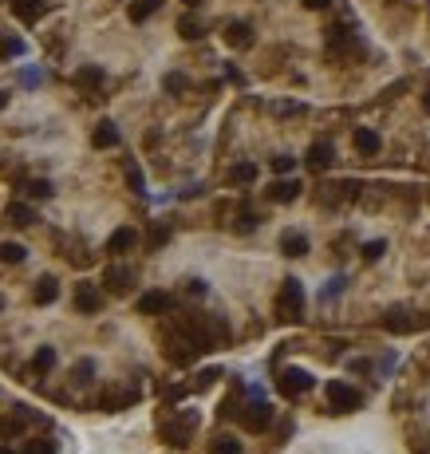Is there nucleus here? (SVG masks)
Masks as SVG:
<instances>
[{"label": "nucleus", "mask_w": 430, "mask_h": 454, "mask_svg": "<svg viewBox=\"0 0 430 454\" xmlns=\"http://www.w3.org/2000/svg\"><path fill=\"white\" fill-rule=\"evenodd\" d=\"M194 430H198V411H178L158 427V435H162V443H170L174 450H182V446H190Z\"/></svg>", "instance_id": "1"}, {"label": "nucleus", "mask_w": 430, "mask_h": 454, "mask_svg": "<svg viewBox=\"0 0 430 454\" xmlns=\"http://www.w3.org/2000/svg\"><path fill=\"white\" fill-rule=\"evenodd\" d=\"M277 320H285V324H300L304 320V289L292 277H288L277 292Z\"/></svg>", "instance_id": "2"}, {"label": "nucleus", "mask_w": 430, "mask_h": 454, "mask_svg": "<svg viewBox=\"0 0 430 454\" xmlns=\"http://www.w3.org/2000/svg\"><path fill=\"white\" fill-rule=\"evenodd\" d=\"M324 395H328V411H336V415H347V411H359L363 407V395L352 383H344V379H328Z\"/></svg>", "instance_id": "3"}, {"label": "nucleus", "mask_w": 430, "mask_h": 454, "mask_svg": "<svg viewBox=\"0 0 430 454\" xmlns=\"http://www.w3.org/2000/svg\"><path fill=\"white\" fill-rule=\"evenodd\" d=\"M237 419H241L245 430H253V435H257V430H269L272 427V407L265 399H253V403H245V407H241Z\"/></svg>", "instance_id": "4"}, {"label": "nucleus", "mask_w": 430, "mask_h": 454, "mask_svg": "<svg viewBox=\"0 0 430 454\" xmlns=\"http://www.w3.org/2000/svg\"><path fill=\"white\" fill-rule=\"evenodd\" d=\"M277 387H280L285 399H300V395L312 391V376L300 371V368H285V371H280V379H277Z\"/></svg>", "instance_id": "5"}, {"label": "nucleus", "mask_w": 430, "mask_h": 454, "mask_svg": "<svg viewBox=\"0 0 430 454\" xmlns=\"http://www.w3.org/2000/svg\"><path fill=\"white\" fill-rule=\"evenodd\" d=\"M28 423H32L28 407H16V411L0 415V443H12V438H20V435L28 430Z\"/></svg>", "instance_id": "6"}, {"label": "nucleus", "mask_w": 430, "mask_h": 454, "mask_svg": "<svg viewBox=\"0 0 430 454\" xmlns=\"http://www.w3.org/2000/svg\"><path fill=\"white\" fill-rule=\"evenodd\" d=\"M103 284H107L111 296H127L130 284H135V273H130L127 265H107L103 269Z\"/></svg>", "instance_id": "7"}, {"label": "nucleus", "mask_w": 430, "mask_h": 454, "mask_svg": "<svg viewBox=\"0 0 430 454\" xmlns=\"http://www.w3.org/2000/svg\"><path fill=\"white\" fill-rule=\"evenodd\" d=\"M130 403H138L135 387H107V391L99 395V411H127Z\"/></svg>", "instance_id": "8"}, {"label": "nucleus", "mask_w": 430, "mask_h": 454, "mask_svg": "<svg viewBox=\"0 0 430 454\" xmlns=\"http://www.w3.org/2000/svg\"><path fill=\"white\" fill-rule=\"evenodd\" d=\"M76 309L83 312V316H95V312L103 309V292L95 289L91 281H79L76 284Z\"/></svg>", "instance_id": "9"}, {"label": "nucleus", "mask_w": 430, "mask_h": 454, "mask_svg": "<svg viewBox=\"0 0 430 454\" xmlns=\"http://www.w3.org/2000/svg\"><path fill=\"white\" fill-rule=\"evenodd\" d=\"M419 324H426V320H414V312H411V309H391L387 316H383V328H387V332H395V336L414 332Z\"/></svg>", "instance_id": "10"}, {"label": "nucleus", "mask_w": 430, "mask_h": 454, "mask_svg": "<svg viewBox=\"0 0 430 454\" xmlns=\"http://www.w3.org/2000/svg\"><path fill=\"white\" fill-rule=\"evenodd\" d=\"M352 146H355V155H363V158H375V155L383 150V138L375 135L372 127H359V130L352 135Z\"/></svg>", "instance_id": "11"}, {"label": "nucleus", "mask_w": 430, "mask_h": 454, "mask_svg": "<svg viewBox=\"0 0 430 454\" xmlns=\"http://www.w3.org/2000/svg\"><path fill=\"white\" fill-rule=\"evenodd\" d=\"M225 43L233 48V52H245V48H253V28L245 24V20H233V24H225Z\"/></svg>", "instance_id": "12"}, {"label": "nucleus", "mask_w": 430, "mask_h": 454, "mask_svg": "<svg viewBox=\"0 0 430 454\" xmlns=\"http://www.w3.org/2000/svg\"><path fill=\"white\" fill-rule=\"evenodd\" d=\"M135 245H138V229H130V225H123V229H115L107 237V253H111V257H123V253H130Z\"/></svg>", "instance_id": "13"}, {"label": "nucleus", "mask_w": 430, "mask_h": 454, "mask_svg": "<svg viewBox=\"0 0 430 454\" xmlns=\"http://www.w3.org/2000/svg\"><path fill=\"white\" fill-rule=\"evenodd\" d=\"M9 9L16 20H24V24H36V20L48 12V0H9Z\"/></svg>", "instance_id": "14"}, {"label": "nucleus", "mask_w": 430, "mask_h": 454, "mask_svg": "<svg viewBox=\"0 0 430 454\" xmlns=\"http://www.w3.org/2000/svg\"><path fill=\"white\" fill-rule=\"evenodd\" d=\"M300 190H304L300 178H277L265 194H269V202H280V206H285V202H296V197H300Z\"/></svg>", "instance_id": "15"}, {"label": "nucleus", "mask_w": 430, "mask_h": 454, "mask_svg": "<svg viewBox=\"0 0 430 454\" xmlns=\"http://www.w3.org/2000/svg\"><path fill=\"white\" fill-rule=\"evenodd\" d=\"M170 304H174L170 292H143L138 296V312L143 316H162V312H170Z\"/></svg>", "instance_id": "16"}, {"label": "nucleus", "mask_w": 430, "mask_h": 454, "mask_svg": "<svg viewBox=\"0 0 430 454\" xmlns=\"http://www.w3.org/2000/svg\"><path fill=\"white\" fill-rule=\"evenodd\" d=\"M71 83H76L79 91H99L103 87V68L99 63H87V68H79L76 76H71Z\"/></svg>", "instance_id": "17"}, {"label": "nucleus", "mask_w": 430, "mask_h": 454, "mask_svg": "<svg viewBox=\"0 0 430 454\" xmlns=\"http://www.w3.org/2000/svg\"><path fill=\"white\" fill-rule=\"evenodd\" d=\"M332 162H336V150H332V143H312V146H308V166H312L316 174L328 170Z\"/></svg>", "instance_id": "18"}, {"label": "nucleus", "mask_w": 430, "mask_h": 454, "mask_svg": "<svg viewBox=\"0 0 430 454\" xmlns=\"http://www.w3.org/2000/svg\"><path fill=\"white\" fill-rule=\"evenodd\" d=\"M280 253H285V257H304V253H308V237L296 229H285L280 233Z\"/></svg>", "instance_id": "19"}, {"label": "nucleus", "mask_w": 430, "mask_h": 454, "mask_svg": "<svg viewBox=\"0 0 430 454\" xmlns=\"http://www.w3.org/2000/svg\"><path fill=\"white\" fill-rule=\"evenodd\" d=\"M91 146L95 150H111V146H118V127L115 123H99V127L91 130Z\"/></svg>", "instance_id": "20"}, {"label": "nucleus", "mask_w": 430, "mask_h": 454, "mask_svg": "<svg viewBox=\"0 0 430 454\" xmlns=\"http://www.w3.org/2000/svg\"><path fill=\"white\" fill-rule=\"evenodd\" d=\"M4 214H9V222H12V225H20V229H28V225L40 222V214H36L32 206H24V202H12V206L4 210Z\"/></svg>", "instance_id": "21"}, {"label": "nucleus", "mask_w": 430, "mask_h": 454, "mask_svg": "<svg viewBox=\"0 0 430 454\" xmlns=\"http://www.w3.org/2000/svg\"><path fill=\"white\" fill-rule=\"evenodd\" d=\"M56 296H59V281L56 277H40L32 289V300L36 304H56Z\"/></svg>", "instance_id": "22"}, {"label": "nucleus", "mask_w": 430, "mask_h": 454, "mask_svg": "<svg viewBox=\"0 0 430 454\" xmlns=\"http://www.w3.org/2000/svg\"><path fill=\"white\" fill-rule=\"evenodd\" d=\"M28 257V249L20 241H0V265H20Z\"/></svg>", "instance_id": "23"}, {"label": "nucleus", "mask_w": 430, "mask_h": 454, "mask_svg": "<svg viewBox=\"0 0 430 454\" xmlns=\"http://www.w3.org/2000/svg\"><path fill=\"white\" fill-rule=\"evenodd\" d=\"M233 186H249V182H257V166L253 162H237V166H229V174H225Z\"/></svg>", "instance_id": "24"}, {"label": "nucleus", "mask_w": 430, "mask_h": 454, "mask_svg": "<svg viewBox=\"0 0 430 454\" xmlns=\"http://www.w3.org/2000/svg\"><path fill=\"white\" fill-rule=\"evenodd\" d=\"M158 9H162V0H130V20L143 24V20H150Z\"/></svg>", "instance_id": "25"}, {"label": "nucleus", "mask_w": 430, "mask_h": 454, "mask_svg": "<svg viewBox=\"0 0 430 454\" xmlns=\"http://www.w3.org/2000/svg\"><path fill=\"white\" fill-rule=\"evenodd\" d=\"M178 32H182V40H202L205 28H202V20H198V16H190V12H186V16L178 20Z\"/></svg>", "instance_id": "26"}, {"label": "nucleus", "mask_w": 430, "mask_h": 454, "mask_svg": "<svg viewBox=\"0 0 430 454\" xmlns=\"http://www.w3.org/2000/svg\"><path fill=\"white\" fill-rule=\"evenodd\" d=\"M51 368H56V348H36V356H32V371L48 376Z\"/></svg>", "instance_id": "27"}, {"label": "nucleus", "mask_w": 430, "mask_h": 454, "mask_svg": "<svg viewBox=\"0 0 430 454\" xmlns=\"http://www.w3.org/2000/svg\"><path fill=\"white\" fill-rule=\"evenodd\" d=\"M91 379H95V363L91 360H79L76 368H71V383H76V387H87Z\"/></svg>", "instance_id": "28"}, {"label": "nucleus", "mask_w": 430, "mask_h": 454, "mask_svg": "<svg viewBox=\"0 0 430 454\" xmlns=\"http://www.w3.org/2000/svg\"><path fill=\"white\" fill-rule=\"evenodd\" d=\"M210 454H241V443H237L233 435H217L210 443Z\"/></svg>", "instance_id": "29"}, {"label": "nucleus", "mask_w": 430, "mask_h": 454, "mask_svg": "<svg viewBox=\"0 0 430 454\" xmlns=\"http://www.w3.org/2000/svg\"><path fill=\"white\" fill-rule=\"evenodd\" d=\"M20 52H24V43L0 32V63H4V60H12V56H20Z\"/></svg>", "instance_id": "30"}, {"label": "nucleus", "mask_w": 430, "mask_h": 454, "mask_svg": "<svg viewBox=\"0 0 430 454\" xmlns=\"http://www.w3.org/2000/svg\"><path fill=\"white\" fill-rule=\"evenodd\" d=\"M170 241V225H150V233H146V249H162Z\"/></svg>", "instance_id": "31"}, {"label": "nucleus", "mask_w": 430, "mask_h": 454, "mask_svg": "<svg viewBox=\"0 0 430 454\" xmlns=\"http://www.w3.org/2000/svg\"><path fill=\"white\" fill-rule=\"evenodd\" d=\"M28 194H32V197H40V202H43V197H51V194H56V186H51V182L48 178H32V182H28Z\"/></svg>", "instance_id": "32"}, {"label": "nucleus", "mask_w": 430, "mask_h": 454, "mask_svg": "<svg viewBox=\"0 0 430 454\" xmlns=\"http://www.w3.org/2000/svg\"><path fill=\"white\" fill-rule=\"evenodd\" d=\"M257 222H261V217H257L253 210H241V214H237V225H233V229H237V233H253V229H257Z\"/></svg>", "instance_id": "33"}, {"label": "nucleus", "mask_w": 430, "mask_h": 454, "mask_svg": "<svg viewBox=\"0 0 430 454\" xmlns=\"http://www.w3.org/2000/svg\"><path fill=\"white\" fill-rule=\"evenodd\" d=\"M162 87H166L170 95H182L186 91V76H182V71H170V76L162 79Z\"/></svg>", "instance_id": "34"}, {"label": "nucleus", "mask_w": 430, "mask_h": 454, "mask_svg": "<svg viewBox=\"0 0 430 454\" xmlns=\"http://www.w3.org/2000/svg\"><path fill=\"white\" fill-rule=\"evenodd\" d=\"M383 253H387V241H367V245H363V261H367V265L379 261Z\"/></svg>", "instance_id": "35"}, {"label": "nucleus", "mask_w": 430, "mask_h": 454, "mask_svg": "<svg viewBox=\"0 0 430 454\" xmlns=\"http://www.w3.org/2000/svg\"><path fill=\"white\" fill-rule=\"evenodd\" d=\"M272 170L285 178V174H292V170H296V158H292V155H277V158H272Z\"/></svg>", "instance_id": "36"}, {"label": "nucleus", "mask_w": 430, "mask_h": 454, "mask_svg": "<svg viewBox=\"0 0 430 454\" xmlns=\"http://www.w3.org/2000/svg\"><path fill=\"white\" fill-rule=\"evenodd\" d=\"M127 186L135 190V194H143L146 178H143V170H138V166H127Z\"/></svg>", "instance_id": "37"}, {"label": "nucleus", "mask_w": 430, "mask_h": 454, "mask_svg": "<svg viewBox=\"0 0 430 454\" xmlns=\"http://www.w3.org/2000/svg\"><path fill=\"white\" fill-rule=\"evenodd\" d=\"M213 379H221V371H217V368H205V371H202V376H198V379H194V387H198V391H205V387H210V383H213Z\"/></svg>", "instance_id": "38"}, {"label": "nucleus", "mask_w": 430, "mask_h": 454, "mask_svg": "<svg viewBox=\"0 0 430 454\" xmlns=\"http://www.w3.org/2000/svg\"><path fill=\"white\" fill-rule=\"evenodd\" d=\"M24 454H56V446H51V443H32Z\"/></svg>", "instance_id": "39"}, {"label": "nucleus", "mask_w": 430, "mask_h": 454, "mask_svg": "<svg viewBox=\"0 0 430 454\" xmlns=\"http://www.w3.org/2000/svg\"><path fill=\"white\" fill-rule=\"evenodd\" d=\"M20 79H24V83L32 87V83H40V79H43V71H40V68H28V71H24V76H20Z\"/></svg>", "instance_id": "40"}, {"label": "nucleus", "mask_w": 430, "mask_h": 454, "mask_svg": "<svg viewBox=\"0 0 430 454\" xmlns=\"http://www.w3.org/2000/svg\"><path fill=\"white\" fill-rule=\"evenodd\" d=\"M186 292L190 296H205V281H186Z\"/></svg>", "instance_id": "41"}, {"label": "nucleus", "mask_w": 430, "mask_h": 454, "mask_svg": "<svg viewBox=\"0 0 430 454\" xmlns=\"http://www.w3.org/2000/svg\"><path fill=\"white\" fill-rule=\"evenodd\" d=\"M347 368H352V371H359V376H367V371H372V360H352Z\"/></svg>", "instance_id": "42"}, {"label": "nucleus", "mask_w": 430, "mask_h": 454, "mask_svg": "<svg viewBox=\"0 0 430 454\" xmlns=\"http://www.w3.org/2000/svg\"><path fill=\"white\" fill-rule=\"evenodd\" d=\"M332 0H304V9H312V12H320V9H328Z\"/></svg>", "instance_id": "43"}, {"label": "nucleus", "mask_w": 430, "mask_h": 454, "mask_svg": "<svg viewBox=\"0 0 430 454\" xmlns=\"http://www.w3.org/2000/svg\"><path fill=\"white\" fill-rule=\"evenodd\" d=\"M422 111L430 115V87H426V91H422Z\"/></svg>", "instance_id": "44"}, {"label": "nucleus", "mask_w": 430, "mask_h": 454, "mask_svg": "<svg viewBox=\"0 0 430 454\" xmlns=\"http://www.w3.org/2000/svg\"><path fill=\"white\" fill-rule=\"evenodd\" d=\"M4 107H9V91H0V111H4Z\"/></svg>", "instance_id": "45"}, {"label": "nucleus", "mask_w": 430, "mask_h": 454, "mask_svg": "<svg viewBox=\"0 0 430 454\" xmlns=\"http://www.w3.org/2000/svg\"><path fill=\"white\" fill-rule=\"evenodd\" d=\"M0 454H12V450H9V446H0Z\"/></svg>", "instance_id": "46"}, {"label": "nucleus", "mask_w": 430, "mask_h": 454, "mask_svg": "<svg viewBox=\"0 0 430 454\" xmlns=\"http://www.w3.org/2000/svg\"><path fill=\"white\" fill-rule=\"evenodd\" d=\"M186 4H198V0H186Z\"/></svg>", "instance_id": "47"}, {"label": "nucleus", "mask_w": 430, "mask_h": 454, "mask_svg": "<svg viewBox=\"0 0 430 454\" xmlns=\"http://www.w3.org/2000/svg\"><path fill=\"white\" fill-rule=\"evenodd\" d=\"M0 309H4V300H0Z\"/></svg>", "instance_id": "48"}]
</instances>
